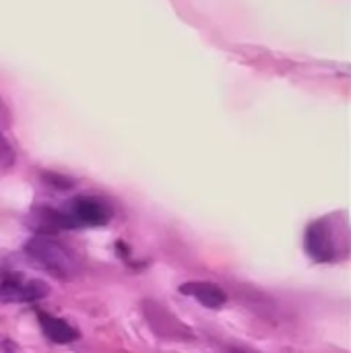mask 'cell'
<instances>
[{"instance_id":"7","label":"cell","mask_w":351,"mask_h":353,"mask_svg":"<svg viewBox=\"0 0 351 353\" xmlns=\"http://www.w3.org/2000/svg\"><path fill=\"white\" fill-rule=\"evenodd\" d=\"M46 180H48L50 184H56V186H60V188H66V186L70 184L66 178H60V176H46Z\"/></svg>"},{"instance_id":"1","label":"cell","mask_w":351,"mask_h":353,"mask_svg":"<svg viewBox=\"0 0 351 353\" xmlns=\"http://www.w3.org/2000/svg\"><path fill=\"white\" fill-rule=\"evenodd\" d=\"M25 252L29 254L31 261L48 269L58 279H70L79 271L77 259L56 240L48 236H35L25 244Z\"/></svg>"},{"instance_id":"4","label":"cell","mask_w":351,"mask_h":353,"mask_svg":"<svg viewBox=\"0 0 351 353\" xmlns=\"http://www.w3.org/2000/svg\"><path fill=\"white\" fill-rule=\"evenodd\" d=\"M306 250L317 261H333L337 256V242L327 219L312 223L306 232Z\"/></svg>"},{"instance_id":"5","label":"cell","mask_w":351,"mask_h":353,"mask_svg":"<svg viewBox=\"0 0 351 353\" xmlns=\"http://www.w3.org/2000/svg\"><path fill=\"white\" fill-rule=\"evenodd\" d=\"M180 294L188 296V298H194L199 304H203L205 308H211V310H219L223 308L228 296L225 292L215 285V283H209V281H190V283H182L180 285Z\"/></svg>"},{"instance_id":"6","label":"cell","mask_w":351,"mask_h":353,"mask_svg":"<svg viewBox=\"0 0 351 353\" xmlns=\"http://www.w3.org/2000/svg\"><path fill=\"white\" fill-rule=\"evenodd\" d=\"M37 319H39V327L43 331V335L54 341V343H72L79 339V333L68 325L64 323L62 319H56V316H50L46 314L43 310H37Z\"/></svg>"},{"instance_id":"2","label":"cell","mask_w":351,"mask_h":353,"mask_svg":"<svg viewBox=\"0 0 351 353\" xmlns=\"http://www.w3.org/2000/svg\"><path fill=\"white\" fill-rule=\"evenodd\" d=\"M112 217V211L106 203L91 199V196H79L68 203L64 211H60L62 228H81V225H106Z\"/></svg>"},{"instance_id":"3","label":"cell","mask_w":351,"mask_h":353,"mask_svg":"<svg viewBox=\"0 0 351 353\" xmlns=\"http://www.w3.org/2000/svg\"><path fill=\"white\" fill-rule=\"evenodd\" d=\"M50 294V288L43 281H21L17 277H8L0 283V302L17 304V302H37Z\"/></svg>"}]
</instances>
